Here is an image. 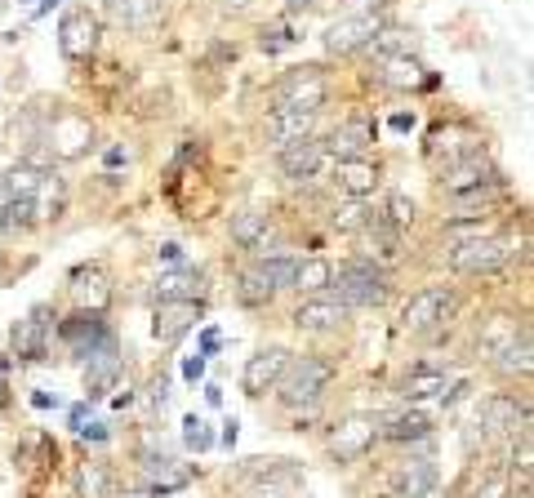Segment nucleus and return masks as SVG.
I'll use <instances>...</instances> for the list:
<instances>
[{"mask_svg": "<svg viewBox=\"0 0 534 498\" xmlns=\"http://www.w3.org/2000/svg\"><path fill=\"white\" fill-rule=\"evenodd\" d=\"M379 423H383V418H374V414H348V418H343V423L330 432V454L343 458V463L361 458L374 441H379Z\"/></svg>", "mask_w": 534, "mask_h": 498, "instance_id": "8", "label": "nucleus"}, {"mask_svg": "<svg viewBox=\"0 0 534 498\" xmlns=\"http://www.w3.org/2000/svg\"><path fill=\"white\" fill-rule=\"evenodd\" d=\"M285 365H290V352H285V347H263V352H254L250 361H245V374H241L245 396H263L267 387H276V378H281Z\"/></svg>", "mask_w": 534, "mask_h": 498, "instance_id": "14", "label": "nucleus"}, {"mask_svg": "<svg viewBox=\"0 0 534 498\" xmlns=\"http://www.w3.org/2000/svg\"><path fill=\"white\" fill-rule=\"evenodd\" d=\"M330 272H334V267L325 263V258H303V263H294L290 290H303V294L325 290V285H330Z\"/></svg>", "mask_w": 534, "mask_h": 498, "instance_id": "34", "label": "nucleus"}, {"mask_svg": "<svg viewBox=\"0 0 534 498\" xmlns=\"http://www.w3.org/2000/svg\"><path fill=\"white\" fill-rule=\"evenodd\" d=\"M294 263H299V258H285V254H276V258H259V263H250L241 276H236V298H241V303H250V307L272 303V294L290 285Z\"/></svg>", "mask_w": 534, "mask_h": 498, "instance_id": "4", "label": "nucleus"}, {"mask_svg": "<svg viewBox=\"0 0 534 498\" xmlns=\"http://www.w3.org/2000/svg\"><path fill=\"white\" fill-rule=\"evenodd\" d=\"M312 125H316V112L308 107H285V112H267V143L276 147H290V143H303V138H312Z\"/></svg>", "mask_w": 534, "mask_h": 498, "instance_id": "16", "label": "nucleus"}, {"mask_svg": "<svg viewBox=\"0 0 534 498\" xmlns=\"http://www.w3.org/2000/svg\"><path fill=\"white\" fill-rule=\"evenodd\" d=\"M370 218H374V209L365 205L361 196H352L348 205H339V209H334V214H330V223H334V232H361V227L370 223Z\"/></svg>", "mask_w": 534, "mask_h": 498, "instance_id": "35", "label": "nucleus"}, {"mask_svg": "<svg viewBox=\"0 0 534 498\" xmlns=\"http://www.w3.org/2000/svg\"><path fill=\"white\" fill-rule=\"evenodd\" d=\"M89 138H94V129H89L85 116H58L54 129H49V147L58 156H81Z\"/></svg>", "mask_w": 534, "mask_h": 498, "instance_id": "27", "label": "nucleus"}, {"mask_svg": "<svg viewBox=\"0 0 534 498\" xmlns=\"http://www.w3.org/2000/svg\"><path fill=\"white\" fill-rule=\"evenodd\" d=\"M54 5H58V0H27V14H32V18H41L45 9H54Z\"/></svg>", "mask_w": 534, "mask_h": 498, "instance_id": "47", "label": "nucleus"}, {"mask_svg": "<svg viewBox=\"0 0 534 498\" xmlns=\"http://www.w3.org/2000/svg\"><path fill=\"white\" fill-rule=\"evenodd\" d=\"M334 183H339L343 196H370L374 187H379V165L365 161V156H356V161H339V169H334Z\"/></svg>", "mask_w": 534, "mask_h": 498, "instance_id": "25", "label": "nucleus"}, {"mask_svg": "<svg viewBox=\"0 0 534 498\" xmlns=\"http://www.w3.org/2000/svg\"><path fill=\"white\" fill-rule=\"evenodd\" d=\"M490 183H503V178L494 174V165H490L481 152H468V156H463V161H454L450 169H445V178H441L445 196L477 192V187H490Z\"/></svg>", "mask_w": 534, "mask_h": 498, "instance_id": "12", "label": "nucleus"}, {"mask_svg": "<svg viewBox=\"0 0 534 498\" xmlns=\"http://www.w3.org/2000/svg\"><path fill=\"white\" fill-rule=\"evenodd\" d=\"M379 85L388 89H423L428 85V72H423V63L414 54H392V58H379Z\"/></svg>", "mask_w": 534, "mask_h": 498, "instance_id": "23", "label": "nucleus"}, {"mask_svg": "<svg viewBox=\"0 0 534 498\" xmlns=\"http://www.w3.org/2000/svg\"><path fill=\"white\" fill-rule=\"evenodd\" d=\"M445 387H450V374L445 370H432V365H419V370H410L397 383V396H405V401H423V396H445Z\"/></svg>", "mask_w": 534, "mask_h": 498, "instance_id": "28", "label": "nucleus"}, {"mask_svg": "<svg viewBox=\"0 0 534 498\" xmlns=\"http://www.w3.org/2000/svg\"><path fill=\"white\" fill-rule=\"evenodd\" d=\"M107 14L121 27H152L161 18V0H107Z\"/></svg>", "mask_w": 534, "mask_h": 498, "instance_id": "32", "label": "nucleus"}, {"mask_svg": "<svg viewBox=\"0 0 534 498\" xmlns=\"http://www.w3.org/2000/svg\"><path fill=\"white\" fill-rule=\"evenodd\" d=\"M379 436H388V441H423V436H432V418L419 410L392 414L388 423H379Z\"/></svg>", "mask_w": 534, "mask_h": 498, "instance_id": "31", "label": "nucleus"}, {"mask_svg": "<svg viewBox=\"0 0 534 498\" xmlns=\"http://www.w3.org/2000/svg\"><path fill=\"white\" fill-rule=\"evenodd\" d=\"M76 481H81V498H107V467L103 463H85Z\"/></svg>", "mask_w": 534, "mask_h": 498, "instance_id": "39", "label": "nucleus"}, {"mask_svg": "<svg viewBox=\"0 0 534 498\" xmlns=\"http://www.w3.org/2000/svg\"><path fill=\"white\" fill-rule=\"evenodd\" d=\"M58 338L72 347V356H81V361H85V356H94L98 347L112 343V330H107L103 312H81V316H72V321H63Z\"/></svg>", "mask_w": 534, "mask_h": 498, "instance_id": "11", "label": "nucleus"}, {"mask_svg": "<svg viewBox=\"0 0 534 498\" xmlns=\"http://www.w3.org/2000/svg\"><path fill=\"white\" fill-rule=\"evenodd\" d=\"M432 485H437L432 458H410V463H401L397 472H392L388 490H392V498H428Z\"/></svg>", "mask_w": 534, "mask_h": 498, "instance_id": "19", "label": "nucleus"}, {"mask_svg": "<svg viewBox=\"0 0 534 498\" xmlns=\"http://www.w3.org/2000/svg\"><path fill=\"white\" fill-rule=\"evenodd\" d=\"M165 401H170V378L156 374L152 378V405H165Z\"/></svg>", "mask_w": 534, "mask_h": 498, "instance_id": "44", "label": "nucleus"}, {"mask_svg": "<svg viewBox=\"0 0 534 498\" xmlns=\"http://www.w3.org/2000/svg\"><path fill=\"white\" fill-rule=\"evenodd\" d=\"M325 94H330L325 76L316 72V67H299V72H290L281 85L272 89V112H285V107H308V112H321Z\"/></svg>", "mask_w": 534, "mask_h": 498, "instance_id": "6", "label": "nucleus"}, {"mask_svg": "<svg viewBox=\"0 0 534 498\" xmlns=\"http://www.w3.org/2000/svg\"><path fill=\"white\" fill-rule=\"evenodd\" d=\"M196 321H201V303H156L152 334L156 343H178L187 330H196Z\"/></svg>", "mask_w": 534, "mask_h": 498, "instance_id": "17", "label": "nucleus"}, {"mask_svg": "<svg viewBox=\"0 0 534 498\" xmlns=\"http://www.w3.org/2000/svg\"><path fill=\"white\" fill-rule=\"evenodd\" d=\"M116 378H121V356H116V343H107V347H98L94 356H85V387H89V396H103Z\"/></svg>", "mask_w": 534, "mask_h": 498, "instance_id": "26", "label": "nucleus"}, {"mask_svg": "<svg viewBox=\"0 0 534 498\" xmlns=\"http://www.w3.org/2000/svg\"><path fill=\"white\" fill-rule=\"evenodd\" d=\"M219 5L227 9V14H245V9H250L254 0H219Z\"/></svg>", "mask_w": 534, "mask_h": 498, "instance_id": "48", "label": "nucleus"}, {"mask_svg": "<svg viewBox=\"0 0 534 498\" xmlns=\"http://www.w3.org/2000/svg\"><path fill=\"white\" fill-rule=\"evenodd\" d=\"M334 378V365L316 361V356H299V361H290L276 378V387H281V401L290 405V410H308V405L321 401V392L330 387Z\"/></svg>", "mask_w": 534, "mask_h": 498, "instance_id": "2", "label": "nucleus"}, {"mask_svg": "<svg viewBox=\"0 0 534 498\" xmlns=\"http://www.w3.org/2000/svg\"><path fill=\"white\" fill-rule=\"evenodd\" d=\"M32 405H36V410H49V405H54V396H45V392H36V396H32Z\"/></svg>", "mask_w": 534, "mask_h": 498, "instance_id": "51", "label": "nucleus"}, {"mask_svg": "<svg viewBox=\"0 0 534 498\" xmlns=\"http://www.w3.org/2000/svg\"><path fill=\"white\" fill-rule=\"evenodd\" d=\"M98 36H103V27H98V14H89V9H67L63 23H58L63 58H89L98 49Z\"/></svg>", "mask_w": 534, "mask_h": 498, "instance_id": "9", "label": "nucleus"}, {"mask_svg": "<svg viewBox=\"0 0 534 498\" xmlns=\"http://www.w3.org/2000/svg\"><path fill=\"white\" fill-rule=\"evenodd\" d=\"M374 138H379V129L370 121H343L330 129V138H325V156H334V161H356V156H365L374 147Z\"/></svg>", "mask_w": 534, "mask_h": 498, "instance_id": "13", "label": "nucleus"}, {"mask_svg": "<svg viewBox=\"0 0 534 498\" xmlns=\"http://www.w3.org/2000/svg\"><path fill=\"white\" fill-rule=\"evenodd\" d=\"M49 330H54V325H49V307H36L32 316H23V321L14 325V356L18 361H41Z\"/></svg>", "mask_w": 534, "mask_h": 498, "instance_id": "18", "label": "nucleus"}, {"mask_svg": "<svg viewBox=\"0 0 534 498\" xmlns=\"http://www.w3.org/2000/svg\"><path fill=\"white\" fill-rule=\"evenodd\" d=\"M245 498H294L299 494V472L285 458H250L241 467Z\"/></svg>", "mask_w": 534, "mask_h": 498, "instance_id": "5", "label": "nucleus"}, {"mask_svg": "<svg viewBox=\"0 0 534 498\" xmlns=\"http://www.w3.org/2000/svg\"><path fill=\"white\" fill-rule=\"evenodd\" d=\"M294 41H299V36H294L285 23H276V27H267V32H263L259 45H263V54H281V49H290Z\"/></svg>", "mask_w": 534, "mask_h": 498, "instance_id": "40", "label": "nucleus"}, {"mask_svg": "<svg viewBox=\"0 0 534 498\" xmlns=\"http://www.w3.org/2000/svg\"><path fill=\"white\" fill-rule=\"evenodd\" d=\"M321 165H325V143H316V138H303V143L281 147V174L294 178V183L312 178Z\"/></svg>", "mask_w": 534, "mask_h": 498, "instance_id": "22", "label": "nucleus"}, {"mask_svg": "<svg viewBox=\"0 0 534 498\" xmlns=\"http://www.w3.org/2000/svg\"><path fill=\"white\" fill-rule=\"evenodd\" d=\"M512 258H517V241H512V236H499V232L477 236V241L450 245V267H454V272H468V276L499 272V267L512 263Z\"/></svg>", "mask_w": 534, "mask_h": 498, "instance_id": "3", "label": "nucleus"}, {"mask_svg": "<svg viewBox=\"0 0 534 498\" xmlns=\"http://www.w3.org/2000/svg\"><path fill=\"white\" fill-rule=\"evenodd\" d=\"M267 232H272V223H267V214H259V209H245V214L232 218V241L241 249H267Z\"/></svg>", "mask_w": 534, "mask_h": 498, "instance_id": "30", "label": "nucleus"}, {"mask_svg": "<svg viewBox=\"0 0 534 498\" xmlns=\"http://www.w3.org/2000/svg\"><path fill=\"white\" fill-rule=\"evenodd\" d=\"M414 125H419V121H414V112H397V116H392V129H397V134H410Z\"/></svg>", "mask_w": 534, "mask_h": 498, "instance_id": "45", "label": "nucleus"}, {"mask_svg": "<svg viewBox=\"0 0 534 498\" xmlns=\"http://www.w3.org/2000/svg\"><path fill=\"white\" fill-rule=\"evenodd\" d=\"M388 223L392 227H410L414 223V201L410 196H401V192L388 196Z\"/></svg>", "mask_w": 534, "mask_h": 498, "instance_id": "41", "label": "nucleus"}, {"mask_svg": "<svg viewBox=\"0 0 534 498\" xmlns=\"http://www.w3.org/2000/svg\"><path fill=\"white\" fill-rule=\"evenodd\" d=\"M0 9H5V0H0Z\"/></svg>", "mask_w": 534, "mask_h": 498, "instance_id": "53", "label": "nucleus"}, {"mask_svg": "<svg viewBox=\"0 0 534 498\" xmlns=\"http://www.w3.org/2000/svg\"><path fill=\"white\" fill-rule=\"evenodd\" d=\"M494 365L508 374H530V330L521 325V334H512V343H503L494 352Z\"/></svg>", "mask_w": 534, "mask_h": 498, "instance_id": "33", "label": "nucleus"}, {"mask_svg": "<svg viewBox=\"0 0 534 498\" xmlns=\"http://www.w3.org/2000/svg\"><path fill=\"white\" fill-rule=\"evenodd\" d=\"M325 290H330L334 303H343L352 312V307H379L388 298V281H383V272L374 263L356 258V263H343L339 272H330Z\"/></svg>", "mask_w": 534, "mask_h": 498, "instance_id": "1", "label": "nucleus"}, {"mask_svg": "<svg viewBox=\"0 0 534 498\" xmlns=\"http://www.w3.org/2000/svg\"><path fill=\"white\" fill-rule=\"evenodd\" d=\"M379 32H383V18L374 14V9H365V14L339 18V23L325 32V49H330V54H356V49H365Z\"/></svg>", "mask_w": 534, "mask_h": 498, "instance_id": "10", "label": "nucleus"}, {"mask_svg": "<svg viewBox=\"0 0 534 498\" xmlns=\"http://www.w3.org/2000/svg\"><path fill=\"white\" fill-rule=\"evenodd\" d=\"M454 307V294L445 285H432V290H419L410 303L401 307V330L410 334H423V330H437V325L450 316Z\"/></svg>", "mask_w": 534, "mask_h": 498, "instance_id": "7", "label": "nucleus"}, {"mask_svg": "<svg viewBox=\"0 0 534 498\" xmlns=\"http://www.w3.org/2000/svg\"><path fill=\"white\" fill-rule=\"evenodd\" d=\"M178 254H183L178 245H161V258H165V263H178Z\"/></svg>", "mask_w": 534, "mask_h": 498, "instance_id": "50", "label": "nucleus"}, {"mask_svg": "<svg viewBox=\"0 0 534 498\" xmlns=\"http://www.w3.org/2000/svg\"><path fill=\"white\" fill-rule=\"evenodd\" d=\"M76 432L85 436V441H107V427L103 423H89V427H76Z\"/></svg>", "mask_w": 534, "mask_h": 498, "instance_id": "46", "label": "nucleus"}, {"mask_svg": "<svg viewBox=\"0 0 534 498\" xmlns=\"http://www.w3.org/2000/svg\"><path fill=\"white\" fill-rule=\"evenodd\" d=\"M72 298L85 307V312H103L107 298H112V285H107L103 267H76L72 272Z\"/></svg>", "mask_w": 534, "mask_h": 498, "instance_id": "24", "label": "nucleus"}, {"mask_svg": "<svg viewBox=\"0 0 534 498\" xmlns=\"http://www.w3.org/2000/svg\"><path fill=\"white\" fill-rule=\"evenodd\" d=\"M156 303H201L205 298V276L183 267V272H165L152 290Z\"/></svg>", "mask_w": 534, "mask_h": 498, "instance_id": "21", "label": "nucleus"}, {"mask_svg": "<svg viewBox=\"0 0 534 498\" xmlns=\"http://www.w3.org/2000/svg\"><path fill=\"white\" fill-rule=\"evenodd\" d=\"M143 481L152 494H174L187 485V472L183 467H174V458H143Z\"/></svg>", "mask_w": 534, "mask_h": 498, "instance_id": "29", "label": "nucleus"}, {"mask_svg": "<svg viewBox=\"0 0 534 498\" xmlns=\"http://www.w3.org/2000/svg\"><path fill=\"white\" fill-rule=\"evenodd\" d=\"M125 498H152V494H125Z\"/></svg>", "mask_w": 534, "mask_h": 498, "instance_id": "52", "label": "nucleus"}, {"mask_svg": "<svg viewBox=\"0 0 534 498\" xmlns=\"http://www.w3.org/2000/svg\"><path fill=\"white\" fill-rule=\"evenodd\" d=\"M508 494V472H486L481 476V490L472 498H503Z\"/></svg>", "mask_w": 534, "mask_h": 498, "instance_id": "42", "label": "nucleus"}, {"mask_svg": "<svg viewBox=\"0 0 534 498\" xmlns=\"http://www.w3.org/2000/svg\"><path fill=\"white\" fill-rule=\"evenodd\" d=\"M32 223H45L41 205L36 201H5V218H0L5 232H23V227H32Z\"/></svg>", "mask_w": 534, "mask_h": 498, "instance_id": "36", "label": "nucleus"}, {"mask_svg": "<svg viewBox=\"0 0 534 498\" xmlns=\"http://www.w3.org/2000/svg\"><path fill=\"white\" fill-rule=\"evenodd\" d=\"M370 49H374L379 58H392V54H414V36H410V32H401V27H388V32L374 36Z\"/></svg>", "mask_w": 534, "mask_h": 498, "instance_id": "37", "label": "nucleus"}, {"mask_svg": "<svg viewBox=\"0 0 534 498\" xmlns=\"http://www.w3.org/2000/svg\"><path fill=\"white\" fill-rule=\"evenodd\" d=\"M183 378H187V383H196V378H205V356H201V352H196V356H187V361H183Z\"/></svg>", "mask_w": 534, "mask_h": 498, "instance_id": "43", "label": "nucleus"}, {"mask_svg": "<svg viewBox=\"0 0 534 498\" xmlns=\"http://www.w3.org/2000/svg\"><path fill=\"white\" fill-rule=\"evenodd\" d=\"M236 427H241L236 418H227V423H223V445H236Z\"/></svg>", "mask_w": 534, "mask_h": 498, "instance_id": "49", "label": "nucleus"}, {"mask_svg": "<svg viewBox=\"0 0 534 498\" xmlns=\"http://www.w3.org/2000/svg\"><path fill=\"white\" fill-rule=\"evenodd\" d=\"M183 445H187V450H192V454H205V450H210V445H214V432H210V423H205V418H183Z\"/></svg>", "mask_w": 534, "mask_h": 498, "instance_id": "38", "label": "nucleus"}, {"mask_svg": "<svg viewBox=\"0 0 534 498\" xmlns=\"http://www.w3.org/2000/svg\"><path fill=\"white\" fill-rule=\"evenodd\" d=\"M526 423H530V410L517 405L512 396H490L481 405V432L486 436H517V432H526Z\"/></svg>", "mask_w": 534, "mask_h": 498, "instance_id": "15", "label": "nucleus"}, {"mask_svg": "<svg viewBox=\"0 0 534 498\" xmlns=\"http://www.w3.org/2000/svg\"><path fill=\"white\" fill-rule=\"evenodd\" d=\"M343 321H348V307L334 303L330 294H325V298H308V303L294 312V325H299L303 334H330V330H339Z\"/></svg>", "mask_w": 534, "mask_h": 498, "instance_id": "20", "label": "nucleus"}]
</instances>
